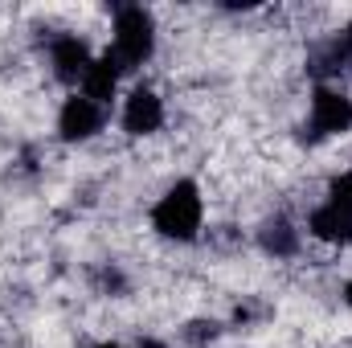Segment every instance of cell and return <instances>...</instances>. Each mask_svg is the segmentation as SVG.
<instances>
[{"label":"cell","mask_w":352,"mask_h":348,"mask_svg":"<svg viewBox=\"0 0 352 348\" xmlns=\"http://www.w3.org/2000/svg\"><path fill=\"white\" fill-rule=\"evenodd\" d=\"M201 226H205V197H201V184L180 176L173 180L160 201L152 205V230L168 242H197L201 238Z\"/></svg>","instance_id":"obj_1"},{"label":"cell","mask_w":352,"mask_h":348,"mask_svg":"<svg viewBox=\"0 0 352 348\" xmlns=\"http://www.w3.org/2000/svg\"><path fill=\"white\" fill-rule=\"evenodd\" d=\"M119 70H140L144 62H152L156 54V17L144 4H123L115 12V29H111V50H107Z\"/></svg>","instance_id":"obj_2"},{"label":"cell","mask_w":352,"mask_h":348,"mask_svg":"<svg viewBox=\"0 0 352 348\" xmlns=\"http://www.w3.org/2000/svg\"><path fill=\"white\" fill-rule=\"evenodd\" d=\"M307 131L311 140H332L352 131V98L340 87H316L311 102H307Z\"/></svg>","instance_id":"obj_3"},{"label":"cell","mask_w":352,"mask_h":348,"mask_svg":"<svg viewBox=\"0 0 352 348\" xmlns=\"http://www.w3.org/2000/svg\"><path fill=\"white\" fill-rule=\"evenodd\" d=\"M102 123H107V107L90 102L87 94H70L62 102V111H58V135L66 144H87V140H94L102 131Z\"/></svg>","instance_id":"obj_4"},{"label":"cell","mask_w":352,"mask_h":348,"mask_svg":"<svg viewBox=\"0 0 352 348\" xmlns=\"http://www.w3.org/2000/svg\"><path fill=\"white\" fill-rule=\"evenodd\" d=\"M119 123H123V131L135 135V140H140V135H156V131L164 127V98H160L152 87L127 90Z\"/></svg>","instance_id":"obj_5"},{"label":"cell","mask_w":352,"mask_h":348,"mask_svg":"<svg viewBox=\"0 0 352 348\" xmlns=\"http://www.w3.org/2000/svg\"><path fill=\"white\" fill-rule=\"evenodd\" d=\"M90 62H94V54H90V45L78 37V33H58V37L50 41V66H54L58 83H66V87H82Z\"/></svg>","instance_id":"obj_6"},{"label":"cell","mask_w":352,"mask_h":348,"mask_svg":"<svg viewBox=\"0 0 352 348\" xmlns=\"http://www.w3.org/2000/svg\"><path fill=\"white\" fill-rule=\"evenodd\" d=\"M307 234L316 242H328V246H352V213L324 201L307 213Z\"/></svg>","instance_id":"obj_7"},{"label":"cell","mask_w":352,"mask_h":348,"mask_svg":"<svg viewBox=\"0 0 352 348\" xmlns=\"http://www.w3.org/2000/svg\"><path fill=\"white\" fill-rule=\"evenodd\" d=\"M119 78H123L119 62H115L111 54H94V62H90V70H87V78H82V87H78V94H87L90 102L107 107V102L119 94Z\"/></svg>","instance_id":"obj_8"},{"label":"cell","mask_w":352,"mask_h":348,"mask_svg":"<svg viewBox=\"0 0 352 348\" xmlns=\"http://www.w3.org/2000/svg\"><path fill=\"white\" fill-rule=\"evenodd\" d=\"M258 246L270 259H295L299 254V230L287 217H266L258 230Z\"/></svg>","instance_id":"obj_9"},{"label":"cell","mask_w":352,"mask_h":348,"mask_svg":"<svg viewBox=\"0 0 352 348\" xmlns=\"http://www.w3.org/2000/svg\"><path fill=\"white\" fill-rule=\"evenodd\" d=\"M320 70H328V74H336V70H352V25L344 33H336L328 45H324V54H320Z\"/></svg>","instance_id":"obj_10"},{"label":"cell","mask_w":352,"mask_h":348,"mask_svg":"<svg viewBox=\"0 0 352 348\" xmlns=\"http://www.w3.org/2000/svg\"><path fill=\"white\" fill-rule=\"evenodd\" d=\"M328 205L352 213V168H344L340 176H332V184H328Z\"/></svg>","instance_id":"obj_11"},{"label":"cell","mask_w":352,"mask_h":348,"mask_svg":"<svg viewBox=\"0 0 352 348\" xmlns=\"http://www.w3.org/2000/svg\"><path fill=\"white\" fill-rule=\"evenodd\" d=\"M140 348H168V345H164V340H152V336H148V340H144Z\"/></svg>","instance_id":"obj_12"},{"label":"cell","mask_w":352,"mask_h":348,"mask_svg":"<svg viewBox=\"0 0 352 348\" xmlns=\"http://www.w3.org/2000/svg\"><path fill=\"white\" fill-rule=\"evenodd\" d=\"M344 303H349V307H352V279H349V283H344Z\"/></svg>","instance_id":"obj_13"},{"label":"cell","mask_w":352,"mask_h":348,"mask_svg":"<svg viewBox=\"0 0 352 348\" xmlns=\"http://www.w3.org/2000/svg\"><path fill=\"white\" fill-rule=\"evenodd\" d=\"M98 348H119V345H98Z\"/></svg>","instance_id":"obj_14"}]
</instances>
